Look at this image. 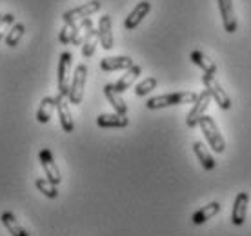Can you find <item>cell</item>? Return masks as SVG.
Returning a JSON list of instances; mask_svg holds the SVG:
<instances>
[{
    "instance_id": "6da1fadb",
    "label": "cell",
    "mask_w": 251,
    "mask_h": 236,
    "mask_svg": "<svg viewBox=\"0 0 251 236\" xmlns=\"http://www.w3.org/2000/svg\"><path fill=\"white\" fill-rule=\"evenodd\" d=\"M199 98V94L193 91H178V93L160 94V96H153L146 102V107L155 111V109H162V107L171 106H182V104H195V100Z\"/></svg>"
},
{
    "instance_id": "7a4b0ae2",
    "label": "cell",
    "mask_w": 251,
    "mask_h": 236,
    "mask_svg": "<svg viewBox=\"0 0 251 236\" xmlns=\"http://www.w3.org/2000/svg\"><path fill=\"white\" fill-rule=\"evenodd\" d=\"M201 129L202 133H204V137H206L207 143L211 145V149L215 151V153H224L226 151V142H224V138H222V135H220L219 127H217V124H215V120L211 117H202L201 120Z\"/></svg>"
},
{
    "instance_id": "3957f363",
    "label": "cell",
    "mask_w": 251,
    "mask_h": 236,
    "mask_svg": "<svg viewBox=\"0 0 251 236\" xmlns=\"http://www.w3.org/2000/svg\"><path fill=\"white\" fill-rule=\"evenodd\" d=\"M86 78H88V66L80 64L75 68V75L71 78V87H69V104L78 106L84 98V87H86Z\"/></svg>"
},
{
    "instance_id": "277c9868",
    "label": "cell",
    "mask_w": 251,
    "mask_h": 236,
    "mask_svg": "<svg viewBox=\"0 0 251 236\" xmlns=\"http://www.w3.org/2000/svg\"><path fill=\"white\" fill-rule=\"evenodd\" d=\"M100 0H91V2H86V4H82L78 7H73V9H69V11H66L62 15L64 24H76V22H80L84 19H89L93 13L100 11Z\"/></svg>"
},
{
    "instance_id": "5b68a950",
    "label": "cell",
    "mask_w": 251,
    "mask_h": 236,
    "mask_svg": "<svg viewBox=\"0 0 251 236\" xmlns=\"http://www.w3.org/2000/svg\"><path fill=\"white\" fill-rule=\"evenodd\" d=\"M71 62H73V56L71 53H62L60 55V60H58V75H57V82H58V94L60 96H68L69 94V87H71Z\"/></svg>"
},
{
    "instance_id": "8992f818",
    "label": "cell",
    "mask_w": 251,
    "mask_h": 236,
    "mask_svg": "<svg viewBox=\"0 0 251 236\" xmlns=\"http://www.w3.org/2000/svg\"><path fill=\"white\" fill-rule=\"evenodd\" d=\"M202 82H204V86H206V91L211 94V98L219 104L220 109H229V107H231V98H229V94L222 89V86L217 82V78H215L213 75L204 73V75H202Z\"/></svg>"
},
{
    "instance_id": "52a82bcc",
    "label": "cell",
    "mask_w": 251,
    "mask_h": 236,
    "mask_svg": "<svg viewBox=\"0 0 251 236\" xmlns=\"http://www.w3.org/2000/svg\"><path fill=\"white\" fill-rule=\"evenodd\" d=\"M209 100H211V94L204 89V91L199 94V98L195 100L191 111L188 113V118H186V125H188V127L193 129V127H197V125L201 124L202 117H206V111H207V107H209Z\"/></svg>"
},
{
    "instance_id": "ba28073f",
    "label": "cell",
    "mask_w": 251,
    "mask_h": 236,
    "mask_svg": "<svg viewBox=\"0 0 251 236\" xmlns=\"http://www.w3.org/2000/svg\"><path fill=\"white\" fill-rule=\"evenodd\" d=\"M38 160H40V165L44 169L46 178L50 182H53L55 186H58L62 182V176H60V169L57 167V162L53 158V153L48 147H44V149H40V153H38Z\"/></svg>"
},
{
    "instance_id": "9c48e42d",
    "label": "cell",
    "mask_w": 251,
    "mask_h": 236,
    "mask_svg": "<svg viewBox=\"0 0 251 236\" xmlns=\"http://www.w3.org/2000/svg\"><path fill=\"white\" fill-rule=\"evenodd\" d=\"M248 205H250V194L246 191H240L237 196H235V202H233V209H231V224L233 225H242L246 222V216H248Z\"/></svg>"
},
{
    "instance_id": "30bf717a",
    "label": "cell",
    "mask_w": 251,
    "mask_h": 236,
    "mask_svg": "<svg viewBox=\"0 0 251 236\" xmlns=\"http://www.w3.org/2000/svg\"><path fill=\"white\" fill-rule=\"evenodd\" d=\"M219 4V11L222 17V25H224V31L226 33H235L239 29V22L233 11V2L231 0H217Z\"/></svg>"
},
{
    "instance_id": "8fae6325",
    "label": "cell",
    "mask_w": 251,
    "mask_h": 236,
    "mask_svg": "<svg viewBox=\"0 0 251 236\" xmlns=\"http://www.w3.org/2000/svg\"><path fill=\"white\" fill-rule=\"evenodd\" d=\"M151 11V2H148V0H142V2H138L137 6L133 7V11L126 17L124 20V27L127 29V31H133L135 27H137L142 20L150 15Z\"/></svg>"
},
{
    "instance_id": "7c38bea8",
    "label": "cell",
    "mask_w": 251,
    "mask_h": 236,
    "mask_svg": "<svg viewBox=\"0 0 251 236\" xmlns=\"http://www.w3.org/2000/svg\"><path fill=\"white\" fill-rule=\"evenodd\" d=\"M99 37H100V46L104 49H113L115 38L113 31H111V17L109 15H102L100 20H99Z\"/></svg>"
},
{
    "instance_id": "4fadbf2b",
    "label": "cell",
    "mask_w": 251,
    "mask_h": 236,
    "mask_svg": "<svg viewBox=\"0 0 251 236\" xmlns=\"http://www.w3.org/2000/svg\"><path fill=\"white\" fill-rule=\"evenodd\" d=\"M127 124H129L127 115H120V113L99 115V118H97V125L99 127H106V129H122V127H127Z\"/></svg>"
},
{
    "instance_id": "5bb4252c",
    "label": "cell",
    "mask_w": 251,
    "mask_h": 236,
    "mask_svg": "<svg viewBox=\"0 0 251 236\" xmlns=\"http://www.w3.org/2000/svg\"><path fill=\"white\" fill-rule=\"evenodd\" d=\"M133 64V58L129 56H106L100 60L102 71H120V69H129Z\"/></svg>"
},
{
    "instance_id": "9a60e30c",
    "label": "cell",
    "mask_w": 251,
    "mask_h": 236,
    "mask_svg": "<svg viewBox=\"0 0 251 236\" xmlns=\"http://www.w3.org/2000/svg\"><path fill=\"white\" fill-rule=\"evenodd\" d=\"M55 98H57V111H58V117H60V125H62L64 133H73L75 122H73V117H71L68 104L64 102V96H60V94H57Z\"/></svg>"
},
{
    "instance_id": "2e32d148",
    "label": "cell",
    "mask_w": 251,
    "mask_h": 236,
    "mask_svg": "<svg viewBox=\"0 0 251 236\" xmlns=\"http://www.w3.org/2000/svg\"><path fill=\"white\" fill-rule=\"evenodd\" d=\"M140 73H142V68L135 64V66H131L129 69H126V73L120 76L119 82H115L113 87L117 89V91H119V93H124V91H127V89L133 86V82L137 80Z\"/></svg>"
},
{
    "instance_id": "e0dca14e",
    "label": "cell",
    "mask_w": 251,
    "mask_h": 236,
    "mask_svg": "<svg viewBox=\"0 0 251 236\" xmlns=\"http://www.w3.org/2000/svg\"><path fill=\"white\" fill-rule=\"evenodd\" d=\"M189 60L197 66V68H201L204 73H207V75H217V64L209 58L207 55H204L202 51H191V55H189Z\"/></svg>"
},
{
    "instance_id": "ac0fdd59",
    "label": "cell",
    "mask_w": 251,
    "mask_h": 236,
    "mask_svg": "<svg viewBox=\"0 0 251 236\" xmlns=\"http://www.w3.org/2000/svg\"><path fill=\"white\" fill-rule=\"evenodd\" d=\"M104 94H106L107 102L113 106L115 113H120V115H127V106H126L124 98L120 96L122 93H119L113 87V84H106L104 86Z\"/></svg>"
},
{
    "instance_id": "d6986e66",
    "label": "cell",
    "mask_w": 251,
    "mask_h": 236,
    "mask_svg": "<svg viewBox=\"0 0 251 236\" xmlns=\"http://www.w3.org/2000/svg\"><path fill=\"white\" fill-rule=\"evenodd\" d=\"M220 207H222V205H220L219 202H211V204L204 205V207H201V209L191 216V222H193L195 225L206 224L207 220H211L215 214H219Z\"/></svg>"
},
{
    "instance_id": "ffe728a7",
    "label": "cell",
    "mask_w": 251,
    "mask_h": 236,
    "mask_svg": "<svg viewBox=\"0 0 251 236\" xmlns=\"http://www.w3.org/2000/svg\"><path fill=\"white\" fill-rule=\"evenodd\" d=\"M57 109V98H53V96H44V98L40 100V106H38V111H37V120L40 124H48L51 120V115L53 111Z\"/></svg>"
},
{
    "instance_id": "44dd1931",
    "label": "cell",
    "mask_w": 251,
    "mask_h": 236,
    "mask_svg": "<svg viewBox=\"0 0 251 236\" xmlns=\"http://www.w3.org/2000/svg\"><path fill=\"white\" fill-rule=\"evenodd\" d=\"M193 151H195V155H197V158H199V162H201L202 167L206 169V171H213L217 164H215V158L211 156V153L207 151L206 145L202 142H195Z\"/></svg>"
},
{
    "instance_id": "7402d4cb",
    "label": "cell",
    "mask_w": 251,
    "mask_h": 236,
    "mask_svg": "<svg viewBox=\"0 0 251 236\" xmlns=\"http://www.w3.org/2000/svg\"><path fill=\"white\" fill-rule=\"evenodd\" d=\"M0 220H2L4 227H6V229L9 231L13 236H29V235H27V231H25L24 227L19 224V220H17V216H15L13 212H9V211L2 212Z\"/></svg>"
},
{
    "instance_id": "603a6c76",
    "label": "cell",
    "mask_w": 251,
    "mask_h": 236,
    "mask_svg": "<svg viewBox=\"0 0 251 236\" xmlns=\"http://www.w3.org/2000/svg\"><path fill=\"white\" fill-rule=\"evenodd\" d=\"M99 42H100V37H99V29H95V27H93V29L88 33V37H86L84 44H82V56H84V58H89V56H93V53H95V49H97Z\"/></svg>"
},
{
    "instance_id": "cb8c5ba5",
    "label": "cell",
    "mask_w": 251,
    "mask_h": 236,
    "mask_svg": "<svg viewBox=\"0 0 251 236\" xmlns=\"http://www.w3.org/2000/svg\"><path fill=\"white\" fill-rule=\"evenodd\" d=\"M35 186H37L38 191L44 194V196H48V198H51V200L58 198L57 186H55L53 182L48 180V178H37V180H35Z\"/></svg>"
},
{
    "instance_id": "d4e9b609",
    "label": "cell",
    "mask_w": 251,
    "mask_h": 236,
    "mask_svg": "<svg viewBox=\"0 0 251 236\" xmlns=\"http://www.w3.org/2000/svg\"><path fill=\"white\" fill-rule=\"evenodd\" d=\"M78 29H80V24H78V22H76V24H64V27L60 29V33H58V42L71 44L75 40Z\"/></svg>"
},
{
    "instance_id": "484cf974",
    "label": "cell",
    "mask_w": 251,
    "mask_h": 236,
    "mask_svg": "<svg viewBox=\"0 0 251 236\" xmlns=\"http://www.w3.org/2000/svg\"><path fill=\"white\" fill-rule=\"evenodd\" d=\"M24 33H25V25L17 22V24L9 29V33H7V37L4 38V40H6V44L9 46V47H15V46H19L20 38L24 37Z\"/></svg>"
},
{
    "instance_id": "4316f807",
    "label": "cell",
    "mask_w": 251,
    "mask_h": 236,
    "mask_svg": "<svg viewBox=\"0 0 251 236\" xmlns=\"http://www.w3.org/2000/svg\"><path fill=\"white\" fill-rule=\"evenodd\" d=\"M157 84H158V80L155 78V76H148V78H144L140 84H137L135 93H137V96H146V94L151 93V91L157 87Z\"/></svg>"
},
{
    "instance_id": "83f0119b",
    "label": "cell",
    "mask_w": 251,
    "mask_h": 236,
    "mask_svg": "<svg viewBox=\"0 0 251 236\" xmlns=\"http://www.w3.org/2000/svg\"><path fill=\"white\" fill-rule=\"evenodd\" d=\"M15 24H17V22H15V15H13V13H7V15H4V19L0 20V42L7 37L9 29H11Z\"/></svg>"
},
{
    "instance_id": "f1b7e54d",
    "label": "cell",
    "mask_w": 251,
    "mask_h": 236,
    "mask_svg": "<svg viewBox=\"0 0 251 236\" xmlns=\"http://www.w3.org/2000/svg\"><path fill=\"white\" fill-rule=\"evenodd\" d=\"M2 19H4V15H2V13H0V20H2Z\"/></svg>"
}]
</instances>
